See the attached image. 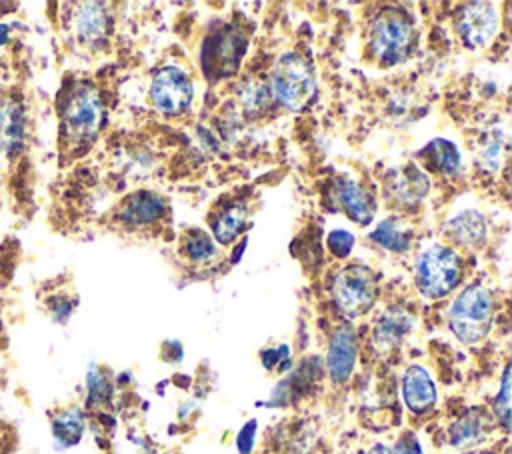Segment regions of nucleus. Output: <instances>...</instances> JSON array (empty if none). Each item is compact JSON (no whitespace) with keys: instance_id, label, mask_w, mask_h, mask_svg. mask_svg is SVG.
Instances as JSON below:
<instances>
[{"instance_id":"obj_31","label":"nucleus","mask_w":512,"mask_h":454,"mask_svg":"<svg viewBox=\"0 0 512 454\" xmlns=\"http://www.w3.org/2000/svg\"><path fill=\"white\" fill-rule=\"evenodd\" d=\"M392 452L394 454H422V446H420L418 438L412 432H404L396 440V446H394Z\"/></svg>"},{"instance_id":"obj_32","label":"nucleus","mask_w":512,"mask_h":454,"mask_svg":"<svg viewBox=\"0 0 512 454\" xmlns=\"http://www.w3.org/2000/svg\"><path fill=\"white\" fill-rule=\"evenodd\" d=\"M368 454H394L388 446H384V444H374L370 450H368Z\"/></svg>"},{"instance_id":"obj_25","label":"nucleus","mask_w":512,"mask_h":454,"mask_svg":"<svg viewBox=\"0 0 512 454\" xmlns=\"http://www.w3.org/2000/svg\"><path fill=\"white\" fill-rule=\"evenodd\" d=\"M272 100V92H270V86L262 84L260 80H254V82H248L242 90V102L246 106V110H252V112H260L264 108H268Z\"/></svg>"},{"instance_id":"obj_26","label":"nucleus","mask_w":512,"mask_h":454,"mask_svg":"<svg viewBox=\"0 0 512 454\" xmlns=\"http://www.w3.org/2000/svg\"><path fill=\"white\" fill-rule=\"evenodd\" d=\"M2 122H4L2 132H4V140L8 142V150H12L14 146L20 148L22 138H24V114H22V110L18 106L6 110V116H4Z\"/></svg>"},{"instance_id":"obj_8","label":"nucleus","mask_w":512,"mask_h":454,"mask_svg":"<svg viewBox=\"0 0 512 454\" xmlns=\"http://www.w3.org/2000/svg\"><path fill=\"white\" fill-rule=\"evenodd\" d=\"M500 24L498 8L492 2L464 4L456 18V30L470 48H484L496 36Z\"/></svg>"},{"instance_id":"obj_12","label":"nucleus","mask_w":512,"mask_h":454,"mask_svg":"<svg viewBox=\"0 0 512 454\" xmlns=\"http://www.w3.org/2000/svg\"><path fill=\"white\" fill-rule=\"evenodd\" d=\"M76 34L86 46H96L106 40L110 30V12L102 2H84L76 12Z\"/></svg>"},{"instance_id":"obj_18","label":"nucleus","mask_w":512,"mask_h":454,"mask_svg":"<svg viewBox=\"0 0 512 454\" xmlns=\"http://www.w3.org/2000/svg\"><path fill=\"white\" fill-rule=\"evenodd\" d=\"M390 190L398 204L402 206L416 204L428 192V178L418 168L408 166L394 174V180L390 182Z\"/></svg>"},{"instance_id":"obj_3","label":"nucleus","mask_w":512,"mask_h":454,"mask_svg":"<svg viewBox=\"0 0 512 454\" xmlns=\"http://www.w3.org/2000/svg\"><path fill=\"white\" fill-rule=\"evenodd\" d=\"M416 46L412 20L394 8L382 10L370 24V50L382 66L404 62Z\"/></svg>"},{"instance_id":"obj_11","label":"nucleus","mask_w":512,"mask_h":454,"mask_svg":"<svg viewBox=\"0 0 512 454\" xmlns=\"http://www.w3.org/2000/svg\"><path fill=\"white\" fill-rule=\"evenodd\" d=\"M402 396L408 410L414 414H424L436 404V384L424 366L412 364L406 368L402 376Z\"/></svg>"},{"instance_id":"obj_10","label":"nucleus","mask_w":512,"mask_h":454,"mask_svg":"<svg viewBox=\"0 0 512 454\" xmlns=\"http://www.w3.org/2000/svg\"><path fill=\"white\" fill-rule=\"evenodd\" d=\"M356 336L350 324H342L330 338L326 354V370L334 384H344L356 366Z\"/></svg>"},{"instance_id":"obj_17","label":"nucleus","mask_w":512,"mask_h":454,"mask_svg":"<svg viewBox=\"0 0 512 454\" xmlns=\"http://www.w3.org/2000/svg\"><path fill=\"white\" fill-rule=\"evenodd\" d=\"M446 236L460 246H480L486 238L484 216L474 210L462 212L446 224Z\"/></svg>"},{"instance_id":"obj_23","label":"nucleus","mask_w":512,"mask_h":454,"mask_svg":"<svg viewBox=\"0 0 512 454\" xmlns=\"http://www.w3.org/2000/svg\"><path fill=\"white\" fill-rule=\"evenodd\" d=\"M180 250L192 262H206L216 254V244L210 234L194 228V230L186 232V236L182 238Z\"/></svg>"},{"instance_id":"obj_33","label":"nucleus","mask_w":512,"mask_h":454,"mask_svg":"<svg viewBox=\"0 0 512 454\" xmlns=\"http://www.w3.org/2000/svg\"><path fill=\"white\" fill-rule=\"evenodd\" d=\"M6 38H8V28L6 24H0V44H4Z\"/></svg>"},{"instance_id":"obj_1","label":"nucleus","mask_w":512,"mask_h":454,"mask_svg":"<svg viewBox=\"0 0 512 454\" xmlns=\"http://www.w3.org/2000/svg\"><path fill=\"white\" fill-rule=\"evenodd\" d=\"M104 122V104L98 90L88 82H78L66 90L60 104L62 138L68 144H90Z\"/></svg>"},{"instance_id":"obj_14","label":"nucleus","mask_w":512,"mask_h":454,"mask_svg":"<svg viewBox=\"0 0 512 454\" xmlns=\"http://www.w3.org/2000/svg\"><path fill=\"white\" fill-rule=\"evenodd\" d=\"M334 192H336V200L338 204L344 208V212L358 224H366L372 220L374 216V202L370 198V194L360 186L356 184L352 178H338L336 180V186H334Z\"/></svg>"},{"instance_id":"obj_5","label":"nucleus","mask_w":512,"mask_h":454,"mask_svg":"<svg viewBox=\"0 0 512 454\" xmlns=\"http://www.w3.org/2000/svg\"><path fill=\"white\" fill-rule=\"evenodd\" d=\"M270 92L278 104L290 110L304 108L316 90L310 62L298 52H284L276 58L270 72Z\"/></svg>"},{"instance_id":"obj_22","label":"nucleus","mask_w":512,"mask_h":454,"mask_svg":"<svg viewBox=\"0 0 512 454\" xmlns=\"http://www.w3.org/2000/svg\"><path fill=\"white\" fill-rule=\"evenodd\" d=\"M246 208L244 206H228L220 210L216 218H212V234L220 244H230L246 226Z\"/></svg>"},{"instance_id":"obj_21","label":"nucleus","mask_w":512,"mask_h":454,"mask_svg":"<svg viewBox=\"0 0 512 454\" xmlns=\"http://www.w3.org/2000/svg\"><path fill=\"white\" fill-rule=\"evenodd\" d=\"M82 434H84V416L80 410L70 408V410H64L54 416L52 436L60 446L68 448V446L78 444Z\"/></svg>"},{"instance_id":"obj_20","label":"nucleus","mask_w":512,"mask_h":454,"mask_svg":"<svg viewBox=\"0 0 512 454\" xmlns=\"http://www.w3.org/2000/svg\"><path fill=\"white\" fill-rule=\"evenodd\" d=\"M370 238L380 246V248H386L390 252H406L410 248V240H412V234L410 230L404 226V222L400 218H386L384 222H380Z\"/></svg>"},{"instance_id":"obj_6","label":"nucleus","mask_w":512,"mask_h":454,"mask_svg":"<svg viewBox=\"0 0 512 454\" xmlns=\"http://www.w3.org/2000/svg\"><path fill=\"white\" fill-rule=\"evenodd\" d=\"M376 292V278L372 270L362 264H348L340 268L330 282L332 300L346 318L366 314L376 302Z\"/></svg>"},{"instance_id":"obj_15","label":"nucleus","mask_w":512,"mask_h":454,"mask_svg":"<svg viewBox=\"0 0 512 454\" xmlns=\"http://www.w3.org/2000/svg\"><path fill=\"white\" fill-rule=\"evenodd\" d=\"M414 318L402 308H388L374 326V344L380 350H390L398 346L412 330Z\"/></svg>"},{"instance_id":"obj_27","label":"nucleus","mask_w":512,"mask_h":454,"mask_svg":"<svg viewBox=\"0 0 512 454\" xmlns=\"http://www.w3.org/2000/svg\"><path fill=\"white\" fill-rule=\"evenodd\" d=\"M494 410H496L500 424L504 428H508V424H510V366H506L502 372L500 390L494 398Z\"/></svg>"},{"instance_id":"obj_2","label":"nucleus","mask_w":512,"mask_h":454,"mask_svg":"<svg viewBox=\"0 0 512 454\" xmlns=\"http://www.w3.org/2000/svg\"><path fill=\"white\" fill-rule=\"evenodd\" d=\"M494 322V296L482 282L468 284L448 310V326L462 344L484 340Z\"/></svg>"},{"instance_id":"obj_9","label":"nucleus","mask_w":512,"mask_h":454,"mask_svg":"<svg viewBox=\"0 0 512 454\" xmlns=\"http://www.w3.org/2000/svg\"><path fill=\"white\" fill-rule=\"evenodd\" d=\"M244 48H246V40L240 34V30L226 28L218 32L206 44V58H204L208 64L206 70H212L218 76L234 74L242 60Z\"/></svg>"},{"instance_id":"obj_24","label":"nucleus","mask_w":512,"mask_h":454,"mask_svg":"<svg viewBox=\"0 0 512 454\" xmlns=\"http://www.w3.org/2000/svg\"><path fill=\"white\" fill-rule=\"evenodd\" d=\"M86 386H88V406L102 404L104 400H108L110 390H112L106 374L96 364H92L90 370H88Z\"/></svg>"},{"instance_id":"obj_7","label":"nucleus","mask_w":512,"mask_h":454,"mask_svg":"<svg viewBox=\"0 0 512 454\" xmlns=\"http://www.w3.org/2000/svg\"><path fill=\"white\" fill-rule=\"evenodd\" d=\"M194 98V84L190 76L176 68L164 66L158 70L150 84V100L156 110L164 114H182L190 108Z\"/></svg>"},{"instance_id":"obj_30","label":"nucleus","mask_w":512,"mask_h":454,"mask_svg":"<svg viewBox=\"0 0 512 454\" xmlns=\"http://www.w3.org/2000/svg\"><path fill=\"white\" fill-rule=\"evenodd\" d=\"M256 430H258V422L256 420H248L238 436H236V450L238 454H250L254 448V440H256Z\"/></svg>"},{"instance_id":"obj_4","label":"nucleus","mask_w":512,"mask_h":454,"mask_svg":"<svg viewBox=\"0 0 512 454\" xmlns=\"http://www.w3.org/2000/svg\"><path fill=\"white\" fill-rule=\"evenodd\" d=\"M414 278L422 296L444 298L462 282L464 260L456 250L434 244L418 256Z\"/></svg>"},{"instance_id":"obj_13","label":"nucleus","mask_w":512,"mask_h":454,"mask_svg":"<svg viewBox=\"0 0 512 454\" xmlns=\"http://www.w3.org/2000/svg\"><path fill=\"white\" fill-rule=\"evenodd\" d=\"M164 212H166V202L160 194L140 190L122 202L118 218L132 226H144L160 220Z\"/></svg>"},{"instance_id":"obj_16","label":"nucleus","mask_w":512,"mask_h":454,"mask_svg":"<svg viewBox=\"0 0 512 454\" xmlns=\"http://www.w3.org/2000/svg\"><path fill=\"white\" fill-rule=\"evenodd\" d=\"M488 434V418L484 410H466L448 430V440L454 448H472L480 444Z\"/></svg>"},{"instance_id":"obj_28","label":"nucleus","mask_w":512,"mask_h":454,"mask_svg":"<svg viewBox=\"0 0 512 454\" xmlns=\"http://www.w3.org/2000/svg\"><path fill=\"white\" fill-rule=\"evenodd\" d=\"M330 252L336 256V258H346L354 246V236L348 232V230H332L328 234V240H326Z\"/></svg>"},{"instance_id":"obj_29","label":"nucleus","mask_w":512,"mask_h":454,"mask_svg":"<svg viewBox=\"0 0 512 454\" xmlns=\"http://www.w3.org/2000/svg\"><path fill=\"white\" fill-rule=\"evenodd\" d=\"M262 364L272 370V368H280L286 370V366H290V348L286 344H280L276 348H268L262 352Z\"/></svg>"},{"instance_id":"obj_19","label":"nucleus","mask_w":512,"mask_h":454,"mask_svg":"<svg viewBox=\"0 0 512 454\" xmlns=\"http://www.w3.org/2000/svg\"><path fill=\"white\" fill-rule=\"evenodd\" d=\"M426 166L440 174H454L460 168V154L456 146L444 138H436L420 152Z\"/></svg>"}]
</instances>
